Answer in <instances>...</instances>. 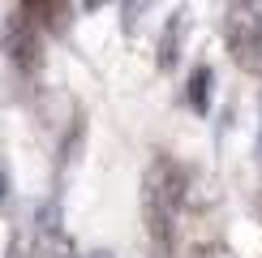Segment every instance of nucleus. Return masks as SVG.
Returning <instances> with one entry per match:
<instances>
[{
    "label": "nucleus",
    "mask_w": 262,
    "mask_h": 258,
    "mask_svg": "<svg viewBox=\"0 0 262 258\" xmlns=\"http://www.w3.org/2000/svg\"><path fill=\"white\" fill-rule=\"evenodd\" d=\"M185 198V172L177 159L155 155L142 177V220H146V232L155 241V258H168V241L172 228H177V211Z\"/></svg>",
    "instance_id": "obj_1"
},
{
    "label": "nucleus",
    "mask_w": 262,
    "mask_h": 258,
    "mask_svg": "<svg viewBox=\"0 0 262 258\" xmlns=\"http://www.w3.org/2000/svg\"><path fill=\"white\" fill-rule=\"evenodd\" d=\"M224 43L241 69L262 73V13H258V5H228Z\"/></svg>",
    "instance_id": "obj_2"
},
{
    "label": "nucleus",
    "mask_w": 262,
    "mask_h": 258,
    "mask_svg": "<svg viewBox=\"0 0 262 258\" xmlns=\"http://www.w3.org/2000/svg\"><path fill=\"white\" fill-rule=\"evenodd\" d=\"M5 52H9V60H13V69L17 73H30L39 64V13L30 5H17V9H9V17H5Z\"/></svg>",
    "instance_id": "obj_3"
},
{
    "label": "nucleus",
    "mask_w": 262,
    "mask_h": 258,
    "mask_svg": "<svg viewBox=\"0 0 262 258\" xmlns=\"http://www.w3.org/2000/svg\"><path fill=\"white\" fill-rule=\"evenodd\" d=\"M30 258H78V254H73V241H69V232L60 228V211H56V202H43V211L35 215Z\"/></svg>",
    "instance_id": "obj_4"
},
{
    "label": "nucleus",
    "mask_w": 262,
    "mask_h": 258,
    "mask_svg": "<svg viewBox=\"0 0 262 258\" xmlns=\"http://www.w3.org/2000/svg\"><path fill=\"white\" fill-rule=\"evenodd\" d=\"M211 95H215V64L211 60H198L189 69V82H185V99H189V107L198 116L211 112Z\"/></svg>",
    "instance_id": "obj_5"
},
{
    "label": "nucleus",
    "mask_w": 262,
    "mask_h": 258,
    "mask_svg": "<svg viewBox=\"0 0 262 258\" xmlns=\"http://www.w3.org/2000/svg\"><path fill=\"white\" fill-rule=\"evenodd\" d=\"M185 30H189V9H177L168 22H163V35H159V69H172L185 48Z\"/></svg>",
    "instance_id": "obj_6"
},
{
    "label": "nucleus",
    "mask_w": 262,
    "mask_h": 258,
    "mask_svg": "<svg viewBox=\"0 0 262 258\" xmlns=\"http://www.w3.org/2000/svg\"><path fill=\"white\" fill-rule=\"evenodd\" d=\"M193 258H236V250H232V245H224V241H206Z\"/></svg>",
    "instance_id": "obj_7"
},
{
    "label": "nucleus",
    "mask_w": 262,
    "mask_h": 258,
    "mask_svg": "<svg viewBox=\"0 0 262 258\" xmlns=\"http://www.w3.org/2000/svg\"><path fill=\"white\" fill-rule=\"evenodd\" d=\"M254 155L262 164V91H258V138H254Z\"/></svg>",
    "instance_id": "obj_8"
},
{
    "label": "nucleus",
    "mask_w": 262,
    "mask_h": 258,
    "mask_svg": "<svg viewBox=\"0 0 262 258\" xmlns=\"http://www.w3.org/2000/svg\"><path fill=\"white\" fill-rule=\"evenodd\" d=\"M9 258H21V236L9 232Z\"/></svg>",
    "instance_id": "obj_9"
},
{
    "label": "nucleus",
    "mask_w": 262,
    "mask_h": 258,
    "mask_svg": "<svg viewBox=\"0 0 262 258\" xmlns=\"http://www.w3.org/2000/svg\"><path fill=\"white\" fill-rule=\"evenodd\" d=\"M82 258H116V254H112V250H86Z\"/></svg>",
    "instance_id": "obj_10"
}]
</instances>
